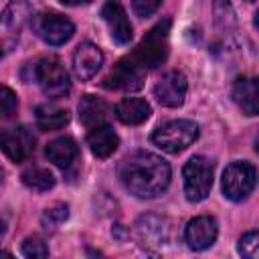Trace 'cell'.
<instances>
[{"instance_id": "1", "label": "cell", "mask_w": 259, "mask_h": 259, "mask_svg": "<svg viewBox=\"0 0 259 259\" xmlns=\"http://www.w3.org/2000/svg\"><path fill=\"white\" fill-rule=\"evenodd\" d=\"M121 184L138 198H154L170 184V164L152 152H134L119 164Z\"/></svg>"}, {"instance_id": "2", "label": "cell", "mask_w": 259, "mask_h": 259, "mask_svg": "<svg viewBox=\"0 0 259 259\" xmlns=\"http://www.w3.org/2000/svg\"><path fill=\"white\" fill-rule=\"evenodd\" d=\"M198 138V125L190 119H172L154 130L152 142L164 152L178 154Z\"/></svg>"}, {"instance_id": "3", "label": "cell", "mask_w": 259, "mask_h": 259, "mask_svg": "<svg viewBox=\"0 0 259 259\" xmlns=\"http://www.w3.org/2000/svg\"><path fill=\"white\" fill-rule=\"evenodd\" d=\"M168 30H170V20L158 22L138 45V49L132 53V59L138 61L146 71L156 69L162 65L168 57Z\"/></svg>"}, {"instance_id": "4", "label": "cell", "mask_w": 259, "mask_h": 259, "mask_svg": "<svg viewBox=\"0 0 259 259\" xmlns=\"http://www.w3.org/2000/svg\"><path fill=\"white\" fill-rule=\"evenodd\" d=\"M212 162L204 156H192L184 164V194L190 202H200L208 196L212 188Z\"/></svg>"}, {"instance_id": "5", "label": "cell", "mask_w": 259, "mask_h": 259, "mask_svg": "<svg viewBox=\"0 0 259 259\" xmlns=\"http://www.w3.org/2000/svg\"><path fill=\"white\" fill-rule=\"evenodd\" d=\"M255 184H257L255 166L249 164V162H233L223 172L221 188H223L225 198H229L233 202H239V200H245L251 194Z\"/></svg>"}, {"instance_id": "6", "label": "cell", "mask_w": 259, "mask_h": 259, "mask_svg": "<svg viewBox=\"0 0 259 259\" xmlns=\"http://www.w3.org/2000/svg\"><path fill=\"white\" fill-rule=\"evenodd\" d=\"M34 79L40 85L42 93L49 97H65L71 89V81H69V73L65 71V67L61 65L59 59L49 57V59H40L34 65Z\"/></svg>"}, {"instance_id": "7", "label": "cell", "mask_w": 259, "mask_h": 259, "mask_svg": "<svg viewBox=\"0 0 259 259\" xmlns=\"http://www.w3.org/2000/svg\"><path fill=\"white\" fill-rule=\"evenodd\" d=\"M32 28H34L36 36H40L47 45H53V47L65 45L75 32L73 22L67 16L57 14V12H42V14L34 16Z\"/></svg>"}, {"instance_id": "8", "label": "cell", "mask_w": 259, "mask_h": 259, "mask_svg": "<svg viewBox=\"0 0 259 259\" xmlns=\"http://www.w3.org/2000/svg\"><path fill=\"white\" fill-rule=\"evenodd\" d=\"M146 69L130 57L121 59L113 69L111 73L105 77L103 85L107 89H125V91H134V89H140L144 79H146Z\"/></svg>"}, {"instance_id": "9", "label": "cell", "mask_w": 259, "mask_h": 259, "mask_svg": "<svg viewBox=\"0 0 259 259\" xmlns=\"http://www.w3.org/2000/svg\"><path fill=\"white\" fill-rule=\"evenodd\" d=\"M2 150L12 162H24L34 152V136L24 125L4 130L2 132Z\"/></svg>"}, {"instance_id": "10", "label": "cell", "mask_w": 259, "mask_h": 259, "mask_svg": "<svg viewBox=\"0 0 259 259\" xmlns=\"http://www.w3.org/2000/svg\"><path fill=\"white\" fill-rule=\"evenodd\" d=\"M186 89H188V81H186L184 73L168 71L156 83L154 93H156V97H158V101L162 105H166V107H180L184 103Z\"/></svg>"}, {"instance_id": "11", "label": "cell", "mask_w": 259, "mask_h": 259, "mask_svg": "<svg viewBox=\"0 0 259 259\" xmlns=\"http://www.w3.org/2000/svg\"><path fill=\"white\" fill-rule=\"evenodd\" d=\"M217 235H219V227L212 217H196L184 229V241L192 251L208 249L217 241Z\"/></svg>"}, {"instance_id": "12", "label": "cell", "mask_w": 259, "mask_h": 259, "mask_svg": "<svg viewBox=\"0 0 259 259\" xmlns=\"http://www.w3.org/2000/svg\"><path fill=\"white\" fill-rule=\"evenodd\" d=\"M101 16L109 28V34L111 38L117 42V45H127L132 40V24L127 20V14L123 10V6L115 0H109L103 4L101 8Z\"/></svg>"}, {"instance_id": "13", "label": "cell", "mask_w": 259, "mask_h": 259, "mask_svg": "<svg viewBox=\"0 0 259 259\" xmlns=\"http://www.w3.org/2000/svg\"><path fill=\"white\" fill-rule=\"evenodd\" d=\"M103 65V53L97 45L93 42H83L77 47L75 55H73V71L77 75V79L81 81H89Z\"/></svg>"}, {"instance_id": "14", "label": "cell", "mask_w": 259, "mask_h": 259, "mask_svg": "<svg viewBox=\"0 0 259 259\" xmlns=\"http://www.w3.org/2000/svg\"><path fill=\"white\" fill-rule=\"evenodd\" d=\"M233 99L245 115H259V79L239 77L233 85Z\"/></svg>"}, {"instance_id": "15", "label": "cell", "mask_w": 259, "mask_h": 259, "mask_svg": "<svg viewBox=\"0 0 259 259\" xmlns=\"http://www.w3.org/2000/svg\"><path fill=\"white\" fill-rule=\"evenodd\" d=\"M87 146H89V150H91L93 156H97V158H109V156L117 150L119 138H117V134L113 132V127H109V125L103 123V125L93 127V130L89 132V136H87Z\"/></svg>"}, {"instance_id": "16", "label": "cell", "mask_w": 259, "mask_h": 259, "mask_svg": "<svg viewBox=\"0 0 259 259\" xmlns=\"http://www.w3.org/2000/svg\"><path fill=\"white\" fill-rule=\"evenodd\" d=\"M109 115V107L103 99L95 97V95H83L79 101V119L85 127L93 130L105 123Z\"/></svg>"}, {"instance_id": "17", "label": "cell", "mask_w": 259, "mask_h": 259, "mask_svg": "<svg viewBox=\"0 0 259 259\" xmlns=\"http://www.w3.org/2000/svg\"><path fill=\"white\" fill-rule=\"evenodd\" d=\"M152 113V107L146 99L140 97H125L115 105V115L125 125H138L144 123Z\"/></svg>"}, {"instance_id": "18", "label": "cell", "mask_w": 259, "mask_h": 259, "mask_svg": "<svg viewBox=\"0 0 259 259\" xmlns=\"http://www.w3.org/2000/svg\"><path fill=\"white\" fill-rule=\"evenodd\" d=\"M45 154H47V158H49L53 164H57L59 168H69V166L75 162V158L79 156V146L75 144L73 138L63 136V138H57V140L49 142Z\"/></svg>"}, {"instance_id": "19", "label": "cell", "mask_w": 259, "mask_h": 259, "mask_svg": "<svg viewBox=\"0 0 259 259\" xmlns=\"http://www.w3.org/2000/svg\"><path fill=\"white\" fill-rule=\"evenodd\" d=\"M34 119H36V125L40 130L55 132V130H61L69 123V111L57 103H42L36 107Z\"/></svg>"}, {"instance_id": "20", "label": "cell", "mask_w": 259, "mask_h": 259, "mask_svg": "<svg viewBox=\"0 0 259 259\" xmlns=\"http://www.w3.org/2000/svg\"><path fill=\"white\" fill-rule=\"evenodd\" d=\"M138 229V241L142 247H150V245H162L166 243V227L164 221L158 217H142L136 225Z\"/></svg>"}, {"instance_id": "21", "label": "cell", "mask_w": 259, "mask_h": 259, "mask_svg": "<svg viewBox=\"0 0 259 259\" xmlns=\"http://www.w3.org/2000/svg\"><path fill=\"white\" fill-rule=\"evenodd\" d=\"M30 16V6L26 0H12L2 14V28L6 34H18V30L22 28V24L26 22V18Z\"/></svg>"}, {"instance_id": "22", "label": "cell", "mask_w": 259, "mask_h": 259, "mask_svg": "<svg viewBox=\"0 0 259 259\" xmlns=\"http://www.w3.org/2000/svg\"><path fill=\"white\" fill-rule=\"evenodd\" d=\"M22 182L26 188L34 190V192H47L55 186V176L49 168L42 166H30L22 172Z\"/></svg>"}, {"instance_id": "23", "label": "cell", "mask_w": 259, "mask_h": 259, "mask_svg": "<svg viewBox=\"0 0 259 259\" xmlns=\"http://www.w3.org/2000/svg\"><path fill=\"white\" fill-rule=\"evenodd\" d=\"M239 253L247 259H259V231H251V233H245L241 239H239V245H237Z\"/></svg>"}, {"instance_id": "24", "label": "cell", "mask_w": 259, "mask_h": 259, "mask_svg": "<svg viewBox=\"0 0 259 259\" xmlns=\"http://www.w3.org/2000/svg\"><path fill=\"white\" fill-rule=\"evenodd\" d=\"M67 217H69V206L67 204H55V206H51V208L45 210L42 225L47 229H57L61 223L67 221Z\"/></svg>"}, {"instance_id": "25", "label": "cell", "mask_w": 259, "mask_h": 259, "mask_svg": "<svg viewBox=\"0 0 259 259\" xmlns=\"http://www.w3.org/2000/svg\"><path fill=\"white\" fill-rule=\"evenodd\" d=\"M22 255L24 257H32V259H40L49 255V247L42 243V239L38 237H28L22 243Z\"/></svg>"}, {"instance_id": "26", "label": "cell", "mask_w": 259, "mask_h": 259, "mask_svg": "<svg viewBox=\"0 0 259 259\" xmlns=\"http://www.w3.org/2000/svg\"><path fill=\"white\" fill-rule=\"evenodd\" d=\"M16 107H18L16 95H14L8 87H2V89H0V109H2V117H4V119L12 117V113L16 111Z\"/></svg>"}, {"instance_id": "27", "label": "cell", "mask_w": 259, "mask_h": 259, "mask_svg": "<svg viewBox=\"0 0 259 259\" xmlns=\"http://www.w3.org/2000/svg\"><path fill=\"white\" fill-rule=\"evenodd\" d=\"M160 4H162V0H132L134 12H136L138 16H142V18L154 14V12L160 8Z\"/></svg>"}, {"instance_id": "28", "label": "cell", "mask_w": 259, "mask_h": 259, "mask_svg": "<svg viewBox=\"0 0 259 259\" xmlns=\"http://www.w3.org/2000/svg\"><path fill=\"white\" fill-rule=\"evenodd\" d=\"M63 4H67V6H81V4H87V2H91V0H61Z\"/></svg>"}, {"instance_id": "29", "label": "cell", "mask_w": 259, "mask_h": 259, "mask_svg": "<svg viewBox=\"0 0 259 259\" xmlns=\"http://www.w3.org/2000/svg\"><path fill=\"white\" fill-rule=\"evenodd\" d=\"M255 26H257V28H259V12H257V14H255Z\"/></svg>"}, {"instance_id": "30", "label": "cell", "mask_w": 259, "mask_h": 259, "mask_svg": "<svg viewBox=\"0 0 259 259\" xmlns=\"http://www.w3.org/2000/svg\"><path fill=\"white\" fill-rule=\"evenodd\" d=\"M255 150L259 152V136H257V140H255Z\"/></svg>"}, {"instance_id": "31", "label": "cell", "mask_w": 259, "mask_h": 259, "mask_svg": "<svg viewBox=\"0 0 259 259\" xmlns=\"http://www.w3.org/2000/svg\"><path fill=\"white\" fill-rule=\"evenodd\" d=\"M247 2H255V0H247Z\"/></svg>"}]
</instances>
